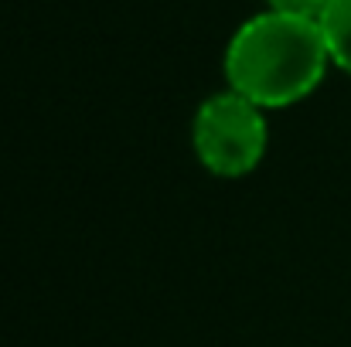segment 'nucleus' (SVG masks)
Here are the masks:
<instances>
[{
	"label": "nucleus",
	"instance_id": "1",
	"mask_svg": "<svg viewBox=\"0 0 351 347\" xmlns=\"http://www.w3.org/2000/svg\"><path fill=\"white\" fill-rule=\"evenodd\" d=\"M331 51L317 21L259 10L242 21L226 48L229 89L263 110L304 103L328 75Z\"/></svg>",
	"mask_w": 351,
	"mask_h": 347
},
{
	"label": "nucleus",
	"instance_id": "2",
	"mask_svg": "<svg viewBox=\"0 0 351 347\" xmlns=\"http://www.w3.org/2000/svg\"><path fill=\"white\" fill-rule=\"evenodd\" d=\"M266 110L235 89L208 96L191 123V146L198 164L215 177H245L266 157Z\"/></svg>",
	"mask_w": 351,
	"mask_h": 347
},
{
	"label": "nucleus",
	"instance_id": "3",
	"mask_svg": "<svg viewBox=\"0 0 351 347\" xmlns=\"http://www.w3.org/2000/svg\"><path fill=\"white\" fill-rule=\"evenodd\" d=\"M317 24L328 41L331 65L351 75V0H331Z\"/></svg>",
	"mask_w": 351,
	"mask_h": 347
},
{
	"label": "nucleus",
	"instance_id": "4",
	"mask_svg": "<svg viewBox=\"0 0 351 347\" xmlns=\"http://www.w3.org/2000/svg\"><path fill=\"white\" fill-rule=\"evenodd\" d=\"M263 3H266V10H276V14H287V17L321 21V14L331 0H263Z\"/></svg>",
	"mask_w": 351,
	"mask_h": 347
}]
</instances>
